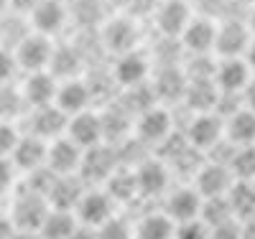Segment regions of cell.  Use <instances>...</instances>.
<instances>
[{"mask_svg":"<svg viewBox=\"0 0 255 239\" xmlns=\"http://www.w3.org/2000/svg\"><path fill=\"white\" fill-rule=\"evenodd\" d=\"M51 204L44 193H38L33 188H20L15 196H13V204H10V222L15 224V229H26V232H38V227L44 224L46 214H49Z\"/></svg>","mask_w":255,"mask_h":239,"instance_id":"6da1fadb","label":"cell"},{"mask_svg":"<svg viewBox=\"0 0 255 239\" xmlns=\"http://www.w3.org/2000/svg\"><path fill=\"white\" fill-rule=\"evenodd\" d=\"M174 130L176 127H174L171 112L161 104H153V107H148V110H143L140 115H135V122H133L135 140H140L148 148H158Z\"/></svg>","mask_w":255,"mask_h":239,"instance_id":"7a4b0ae2","label":"cell"},{"mask_svg":"<svg viewBox=\"0 0 255 239\" xmlns=\"http://www.w3.org/2000/svg\"><path fill=\"white\" fill-rule=\"evenodd\" d=\"M133 170H135L138 196L156 199V196H166L168 193V186H171V165L163 158L145 156L138 165H133Z\"/></svg>","mask_w":255,"mask_h":239,"instance_id":"3957f363","label":"cell"},{"mask_svg":"<svg viewBox=\"0 0 255 239\" xmlns=\"http://www.w3.org/2000/svg\"><path fill=\"white\" fill-rule=\"evenodd\" d=\"M54 49H56V46H54L51 36H44V33L31 31V33L13 49V54H15V61H18L20 72L31 74V72H49Z\"/></svg>","mask_w":255,"mask_h":239,"instance_id":"277c9868","label":"cell"},{"mask_svg":"<svg viewBox=\"0 0 255 239\" xmlns=\"http://www.w3.org/2000/svg\"><path fill=\"white\" fill-rule=\"evenodd\" d=\"M184 135L189 145H194L202 153H209L225 140V120L217 112H194L184 127Z\"/></svg>","mask_w":255,"mask_h":239,"instance_id":"5b68a950","label":"cell"},{"mask_svg":"<svg viewBox=\"0 0 255 239\" xmlns=\"http://www.w3.org/2000/svg\"><path fill=\"white\" fill-rule=\"evenodd\" d=\"M253 41V33L248 28L245 20H235V18H225L217 26V36H215V54L220 59H232V56H245L248 46Z\"/></svg>","mask_w":255,"mask_h":239,"instance_id":"8992f818","label":"cell"},{"mask_svg":"<svg viewBox=\"0 0 255 239\" xmlns=\"http://www.w3.org/2000/svg\"><path fill=\"white\" fill-rule=\"evenodd\" d=\"M115 201L110 199V193L105 191V188H90L82 193V199L77 201L74 206V214H77V219L79 224H87V227H100L110 219V216L115 214Z\"/></svg>","mask_w":255,"mask_h":239,"instance_id":"52a82bcc","label":"cell"},{"mask_svg":"<svg viewBox=\"0 0 255 239\" xmlns=\"http://www.w3.org/2000/svg\"><path fill=\"white\" fill-rule=\"evenodd\" d=\"M118 168V150L108 148V143H100L95 148L84 150V158L79 165V176L84 183H105L110 178V173Z\"/></svg>","mask_w":255,"mask_h":239,"instance_id":"ba28073f","label":"cell"},{"mask_svg":"<svg viewBox=\"0 0 255 239\" xmlns=\"http://www.w3.org/2000/svg\"><path fill=\"white\" fill-rule=\"evenodd\" d=\"M232 183H235V176H232L230 165L220 160H204L194 173V188L202 193V199L227 196Z\"/></svg>","mask_w":255,"mask_h":239,"instance_id":"9c48e42d","label":"cell"},{"mask_svg":"<svg viewBox=\"0 0 255 239\" xmlns=\"http://www.w3.org/2000/svg\"><path fill=\"white\" fill-rule=\"evenodd\" d=\"M28 133L44 138L46 143L67 135V125H69V115L61 112L56 104H44V107H33L28 110Z\"/></svg>","mask_w":255,"mask_h":239,"instance_id":"30bf717a","label":"cell"},{"mask_svg":"<svg viewBox=\"0 0 255 239\" xmlns=\"http://www.w3.org/2000/svg\"><path fill=\"white\" fill-rule=\"evenodd\" d=\"M113 81L115 86H123V89H130V86L145 84L148 77H151V61H148L140 51H125L115 59L113 64Z\"/></svg>","mask_w":255,"mask_h":239,"instance_id":"8fae6325","label":"cell"},{"mask_svg":"<svg viewBox=\"0 0 255 239\" xmlns=\"http://www.w3.org/2000/svg\"><path fill=\"white\" fill-rule=\"evenodd\" d=\"M31 28L44 36H56L69 20V5L64 0H38L28 13Z\"/></svg>","mask_w":255,"mask_h":239,"instance_id":"7c38bea8","label":"cell"},{"mask_svg":"<svg viewBox=\"0 0 255 239\" xmlns=\"http://www.w3.org/2000/svg\"><path fill=\"white\" fill-rule=\"evenodd\" d=\"M82 158H84V148H79L69 135H61L49 143L46 168L54 170L56 176H69V173H79Z\"/></svg>","mask_w":255,"mask_h":239,"instance_id":"4fadbf2b","label":"cell"},{"mask_svg":"<svg viewBox=\"0 0 255 239\" xmlns=\"http://www.w3.org/2000/svg\"><path fill=\"white\" fill-rule=\"evenodd\" d=\"M92 102H95V94H92L90 81H84V79H79V77L61 79V81H59V89H56L54 104L59 107L61 112H67L69 117L77 115V112L90 110Z\"/></svg>","mask_w":255,"mask_h":239,"instance_id":"5bb4252c","label":"cell"},{"mask_svg":"<svg viewBox=\"0 0 255 239\" xmlns=\"http://www.w3.org/2000/svg\"><path fill=\"white\" fill-rule=\"evenodd\" d=\"M215 36H217V23L207 15H194L189 20V26L184 28L179 43L191 54V56H202V54H215Z\"/></svg>","mask_w":255,"mask_h":239,"instance_id":"9a60e30c","label":"cell"},{"mask_svg":"<svg viewBox=\"0 0 255 239\" xmlns=\"http://www.w3.org/2000/svg\"><path fill=\"white\" fill-rule=\"evenodd\" d=\"M191 18H194V13H191V8H189L186 0H161V5H158V10H156L158 33H161L163 38L179 41Z\"/></svg>","mask_w":255,"mask_h":239,"instance_id":"2e32d148","label":"cell"},{"mask_svg":"<svg viewBox=\"0 0 255 239\" xmlns=\"http://www.w3.org/2000/svg\"><path fill=\"white\" fill-rule=\"evenodd\" d=\"M250 79H253V69L248 67L245 56H232V59L217 61L215 84L222 94H243Z\"/></svg>","mask_w":255,"mask_h":239,"instance_id":"e0dca14e","label":"cell"},{"mask_svg":"<svg viewBox=\"0 0 255 239\" xmlns=\"http://www.w3.org/2000/svg\"><path fill=\"white\" fill-rule=\"evenodd\" d=\"M67 135L79 145V148H95L100 143H105V127H102V115L95 112L92 107L84 112H77L69 117L67 125Z\"/></svg>","mask_w":255,"mask_h":239,"instance_id":"ac0fdd59","label":"cell"},{"mask_svg":"<svg viewBox=\"0 0 255 239\" xmlns=\"http://www.w3.org/2000/svg\"><path fill=\"white\" fill-rule=\"evenodd\" d=\"M202 193L194 188V183L191 186H181V188H174L166 193V206L163 211L171 216V219L176 224L181 222H189V219H199L202 214Z\"/></svg>","mask_w":255,"mask_h":239,"instance_id":"d6986e66","label":"cell"},{"mask_svg":"<svg viewBox=\"0 0 255 239\" xmlns=\"http://www.w3.org/2000/svg\"><path fill=\"white\" fill-rule=\"evenodd\" d=\"M56 89H59V79L51 72H31V74H26L23 81H20V94H23L28 110L44 107V104H54Z\"/></svg>","mask_w":255,"mask_h":239,"instance_id":"ffe728a7","label":"cell"},{"mask_svg":"<svg viewBox=\"0 0 255 239\" xmlns=\"http://www.w3.org/2000/svg\"><path fill=\"white\" fill-rule=\"evenodd\" d=\"M135 41H138V28L133 23V18L128 15H118L110 18L102 28V43L110 54L120 56L125 51H133L135 49Z\"/></svg>","mask_w":255,"mask_h":239,"instance_id":"44dd1931","label":"cell"},{"mask_svg":"<svg viewBox=\"0 0 255 239\" xmlns=\"http://www.w3.org/2000/svg\"><path fill=\"white\" fill-rule=\"evenodd\" d=\"M46 153H49V143L38 135L26 133V135H20L15 150L10 153V160L15 163L18 170L31 173V170H38L46 165Z\"/></svg>","mask_w":255,"mask_h":239,"instance_id":"7402d4cb","label":"cell"},{"mask_svg":"<svg viewBox=\"0 0 255 239\" xmlns=\"http://www.w3.org/2000/svg\"><path fill=\"white\" fill-rule=\"evenodd\" d=\"M87 191V183L82 181L79 173H69V176H56L46 199L51 204V209H67V211H74L77 201L82 199V193Z\"/></svg>","mask_w":255,"mask_h":239,"instance_id":"603a6c76","label":"cell"},{"mask_svg":"<svg viewBox=\"0 0 255 239\" xmlns=\"http://www.w3.org/2000/svg\"><path fill=\"white\" fill-rule=\"evenodd\" d=\"M191 115L194 112H215V107L220 102V89L215 79H186V89L181 99Z\"/></svg>","mask_w":255,"mask_h":239,"instance_id":"cb8c5ba5","label":"cell"},{"mask_svg":"<svg viewBox=\"0 0 255 239\" xmlns=\"http://www.w3.org/2000/svg\"><path fill=\"white\" fill-rule=\"evenodd\" d=\"M225 140L235 148L255 145V112L248 107H240L225 117Z\"/></svg>","mask_w":255,"mask_h":239,"instance_id":"d4e9b609","label":"cell"},{"mask_svg":"<svg viewBox=\"0 0 255 239\" xmlns=\"http://www.w3.org/2000/svg\"><path fill=\"white\" fill-rule=\"evenodd\" d=\"M174 232H176V222L166 211L145 214L133 227L135 239H174Z\"/></svg>","mask_w":255,"mask_h":239,"instance_id":"484cf974","label":"cell"},{"mask_svg":"<svg viewBox=\"0 0 255 239\" xmlns=\"http://www.w3.org/2000/svg\"><path fill=\"white\" fill-rule=\"evenodd\" d=\"M105 191L110 193V199L115 204H128V201H133L138 199V183H135V170L130 165H125V168H115L110 173V178L102 183Z\"/></svg>","mask_w":255,"mask_h":239,"instance_id":"4316f807","label":"cell"},{"mask_svg":"<svg viewBox=\"0 0 255 239\" xmlns=\"http://www.w3.org/2000/svg\"><path fill=\"white\" fill-rule=\"evenodd\" d=\"M77 227H79V219H77L74 211H67V209H49L44 224L38 227V237H41V239H69Z\"/></svg>","mask_w":255,"mask_h":239,"instance_id":"83f0119b","label":"cell"},{"mask_svg":"<svg viewBox=\"0 0 255 239\" xmlns=\"http://www.w3.org/2000/svg\"><path fill=\"white\" fill-rule=\"evenodd\" d=\"M153 92H156V99H184V89H186V74L174 67V64H168L163 67L156 79H153Z\"/></svg>","mask_w":255,"mask_h":239,"instance_id":"f1b7e54d","label":"cell"},{"mask_svg":"<svg viewBox=\"0 0 255 239\" xmlns=\"http://www.w3.org/2000/svg\"><path fill=\"white\" fill-rule=\"evenodd\" d=\"M227 201L230 209L235 214V219H250L255 216V181H240L235 178V183L227 191Z\"/></svg>","mask_w":255,"mask_h":239,"instance_id":"f546056e","label":"cell"},{"mask_svg":"<svg viewBox=\"0 0 255 239\" xmlns=\"http://www.w3.org/2000/svg\"><path fill=\"white\" fill-rule=\"evenodd\" d=\"M79 69H82V54H79L74 46H56V49H54L49 72H51L59 81H61V79L79 77Z\"/></svg>","mask_w":255,"mask_h":239,"instance_id":"4dcf8cb0","label":"cell"},{"mask_svg":"<svg viewBox=\"0 0 255 239\" xmlns=\"http://www.w3.org/2000/svg\"><path fill=\"white\" fill-rule=\"evenodd\" d=\"M28 110V104L20 94V86H15L13 81L0 84V120H18L23 117V112Z\"/></svg>","mask_w":255,"mask_h":239,"instance_id":"1f68e13d","label":"cell"},{"mask_svg":"<svg viewBox=\"0 0 255 239\" xmlns=\"http://www.w3.org/2000/svg\"><path fill=\"white\" fill-rule=\"evenodd\" d=\"M230 170L240 181H255V145L235 148L230 158Z\"/></svg>","mask_w":255,"mask_h":239,"instance_id":"d6a6232c","label":"cell"},{"mask_svg":"<svg viewBox=\"0 0 255 239\" xmlns=\"http://www.w3.org/2000/svg\"><path fill=\"white\" fill-rule=\"evenodd\" d=\"M199 219H202L207 227H215V224H222V222H227V219H235V214H232V209H230L227 196H215V199H204V201H202Z\"/></svg>","mask_w":255,"mask_h":239,"instance_id":"836d02e7","label":"cell"},{"mask_svg":"<svg viewBox=\"0 0 255 239\" xmlns=\"http://www.w3.org/2000/svg\"><path fill=\"white\" fill-rule=\"evenodd\" d=\"M69 13L79 20L82 26H87V28L102 23L100 0H69Z\"/></svg>","mask_w":255,"mask_h":239,"instance_id":"e575fe53","label":"cell"},{"mask_svg":"<svg viewBox=\"0 0 255 239\" xmlns=\"http://www.w3.org/2000/svg\"><path fill=\"white\" fill-rule=\"evenodd\" d=\"M97 239H135L133 224L128 219H123V216L113 214L108 222L97 227Z\"/></svg>","mask_w":255,"mask_h":239,"instance_id":"d590c367","label":"cell"},{"mask_svg":"<svg viewBox=\"0 0 255 239\" xmlns=\"http://www.w3.org/2000/svg\"><path fill=\"white\" fill-rule=\"evenodd\" d=\"M20 135H23V133L18 130V125L13 120H0V156L10 158V153L15 150Z\"/></svg>","mask_w":255,"mask_h":239,"instance_id":"8d00e7d4","label":"cell"},{"mask_svg":"<svg viewBox=\"0 0 255 239\" xmlns=\"http://www.w3.org/2000/svg\"><path fill=\"white\" fill-rule=\"evenodd\" d=\"M174 239H209V227L202 219H189L176 224Z\"/></svg>","mask_w":255,"mask_h":239,"instance_id":"74e56055","label":"cell"},{"mask_svg":"<svg viewBox=\"0 0 255 239\" xmlns=\"http://www.w3.org/2000/svg\"><path fill=\"white\" fill-rule=\"evenodd\" d=\"M18 72H20V67H18V61H15L13 49L0 46V84H8V81H13Z\"/></svg>","mask_w":255,"mask_h":239,"instance_id":"f35d334b","label":"cell"},{"mask_svg":"<svg viewBox=\"0 0 255 239\" xmlns=\"http://www.w3.org/2000/svg\"><path fill=\"white\" fill-rule=\"evenodd\" d=\"M209 239H243V224H240V219H227L222 224L209 227Z\"/></svg>","mask_w":255,"mask_h":239,"instance_id":"ab89813d","label":"cell"},{"mask_svg":"<svg viewBox=\"0 0 255 239\" xmlns=\"http://www.w3.org/2000/svg\"><path fill=\"white\" fill-rule=\"evenodd\" d=\"M15 163L8 156H0V193H5L15 181Z\"/></svg>","mask_w":255,"mask_h":239,"instance_id":"60d3db41","label":"cell"},{"mask_svg":"<svg viewBox=\"0 0 255 239\" xmlns=\"http://www.w3.org/2000/svg\"><path fill=\"white\" fill-rule=\"evenodd\" d=\"M243 104L248 107V110L255 112V74H253V79L248 81V86L243 89Z\"/></svg>","mask_w":255,"mask_h":239,"instance_id":"b9f144b4","label":"cell"},{"mask_svg":"<svg viewBox=\"0 0 255 239\" xmlns=\"http://www.w3.org/2000/svg\"><path fill=\"white\" fill-rule=\"evenodd\" d=\"M69 239H97V229L95 227H87V224H79Z\"/></svg>","mask_w":255,"mask_h":239,"instance_id":"7bdbcfd3","label":"cell"},{"mask_svg":"<svg viewBox=\"0 0 255 239\" xmlns=\"http://www.w3.org/2000/svg\"><path fill=\"white\" fill-rule=\"evenodd\" d=\"M13 232H15V224L10 222V216L0 214V239H10Z\"/></svg>","mask_w":255,"mask_h":239,"instance_id":"ee69618b","label":"cell"},{"mask_svg":"<svg viewBox=\"0 0 255 239\" xmlns=\"http://www.w3.org/2000/svg\"><path fill=\"white\" fill-rule=\"evenodd\" d=\"M36 3H38V0H10V8L18 10V13H31Z\"/></svg>","mask_w":255,"mask_h":239,"instance_id":"f6af8a7d","label":"cell"},{"mask_svg":"<svg viewBox=\"0 0 255 239\" xmlns=\"http://www.w3.org/2000/svg\"><path fill=\"white\" fill-rule=\"evenodd\" d=\"M243 239H255V216L250 219H243Z\"/></svg>","mask_w":255,"mask_h":239,"instance_id":"bcb514c9","label":"cell"},{"mask_svg":"<svg viewBox=\"0 0 255 239\" xmlns=\"http://www.w3.org/2000/svg\"><path fill=\"white\" fill-rule=\"evenodd\" d=\"M245 61H248V67H250L253 74H255V36H253L250 46H248V51H245Z\"/></svg>","mask_w":255,"mask_h":239,"instance_id":"7dc6e473","label":"cell"},{"mask_svg":"<svg viewBox=\"0 0 255 239\" xmlns=\"http://www.w3.org/2000/svg\"><path fill=\"white\" fill-rule=\"evenodd\" d=\"M10 239H41L38 232H26V229H15Z\"/></svg>","mask_w":255,"mask_h":239,"instance_id":"c3c4849f","label":"cell"},{"mask_svg":"<svg viewBox=\"0 0 255 239\" xmlns=\"http://www.w3.org/2000/svg\"><path fill=\"white\" fill-rule=\"evenodd\" d=\"M245 23H248L250 33L255 36V3H253V5H250V10H248V18H245Z\"/></svg>","mask_w":255,"mask_h":239,"instance_id":"681fc988","label":"cell"},{"mask_svg":"<svg viewBox=\"0 0 255 239\" xmlns=\"http://www.w3.org/2000/svg\"><path fill=\"white\" fill-rule=\"evenodd\" d=\"M10 10V0H0V20H3Z\"/></svg>","mask_w":255,"mask_h":239,"instance_id":"f907efd6","label":"cell"},{"mask_svg":"<svg viewBox=\"0 0 255 239\" xmlns=\"http://www.w3.org/2000/svg\"><path fill=\"white\" fill-rule=\"evenodd\" d=\"M240 3H250V5H253V3H255V0H240Z\"/></svg>","mask_w":255,"mask_h":239,"instance_id":"816d5d0a","label":"cell"},{"mask_svg":"<svg viewBox=\"0 0 255 239\" xmlns=\"http://www.w3.org/2000/svg\"><path fill=\"white\" fill-rule=\"evenodd\" d=\"M64 3H69V0H64Z\"/></svg>","mask_w":255,"mask_h":239,"instance_id":"f5cc1de1","label":"cell"}]
</instances>
